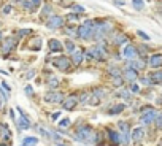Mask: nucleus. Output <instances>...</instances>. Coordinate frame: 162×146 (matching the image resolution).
<instances>
[{"label":"nucleus","instance_id":"obj_24","mask_svg":"<svg viewBox=\"0 0 162 146\" xmlns=\"http://www.w3.org/2000/svg\"><path fill=\"white\" fill-rule=\"evenodd\" d=\"M94 95H96V97H99V99H102V97H105V95H107V91H105V89H102V87H96V89H94Z\"/></svg>","mask_w":162,"mask_h":146},{"label":"nucleus","instance_id":"obj_3","mask_svg":"<svg viewBox=\"0 0 162 146\" xmlns=\"http://www.w3.org/2000/svg\"><path fill=\"white\" fill-rule=\"evenodd\" d=\"M156 116H157V111L151 108L149 111H146V113H143V116L140 117V122L143 126H148V124H151V122H154Z\"/></svg>","mask_w":162,"mask_h":146},{"label":"nucleus","instance_id":"obj_26","mask_svg":"<svg viewBox=\"0 0 162 146\" xmlns=\"http://www.w3.org/2000/svg\"><path fill=\"white\" fill-rule=\"evenodd\" d=\"M132 3H133V7H135V10H143L145 8V2L143 0H132Z\"/></svg>","mask_w":162,"mask_h":146},{"label":"nucleus","instance_id":"obj_34","mask_svg":"<svg viewBox=\"0 0 162 146\" xmlns=\"http://www.w3.org/2000/svg\"><path fill=\"white\" fill-rule=\"evenodd\" d=\"M67 19H69L70 22H75V21H78V14L70 13V14H67Z\"/></svg>","mask_w":162,"mask_h":146},{"label":"nucleus","instance_id":"obj_37","mask_svg":"<svg viewBox=\"0 0 162 146\" xmlns=\"http://www.w3.org/2000/svg\"><path fill=\"white\" fill-rule=\"evenodd\" d=\"M72 8H73V11H76V13H83V11H84V8H83L81 5H73Z\"/></svg>","mask_w":162,"mask_h":146},{"label":"nucleus","instance_id":"obj_44","mask_svg":"<svg viewBox=\"0 0 162 146\" xmlns=\"http://www.w3.org/2000/svg\"><path fill=\"white\" fill-rule=\"evenodd\" d=\"M130 91H132V92H138V91H140V87H138L137 84H132V86H130Z\"/></svg>","mask_w":162,"mask_h":146},{"label":"nucleus","instance_id":"obj_25","mask_svg":"<svg viewBox=\"0 0 162 146\" xmlns=\"http://www.w3.org/2000/svg\"><path fill=\"white\" fill-rule=\"evenodd\" d=\"M22 143L29 144V146H33V144L38 143V140H37V137H27V138H24V141H22Z\"/></svg>","mask_w":162,"mask_h":146},{"label":"nucleus","instance_id":"obj_22","mask_svg":"<svg viewBox=\"0 0 162 146\" xmlns=\"http://www.w3.org/2000/svg\"><path fill=\"white\" fill-rule=\"evenodd\" d=\"M0 135H2L3 140H8V138L11 137V132L8 130L7 126H0Z\"/></svg>","mask_w":162,"mask_h":146},{"label":"nucleus","instance_id":"obj_17","mask_svg":"<svg viewBox=\"0 0 162 146\" xmlns=\"http://www.w3.org/2000/svg\"><path fill=\"white\" fill-rule=\"evenodd\" d=\"M118 127L121 130V135H130V129H129V124L124 121H119L118 122Z\"/></svg>","mask_w":162,"mask_h":146},{"label":"nucleus","instance_id":"obj_42","mask_svg":"<svg viewBox=\"0 0 162 146\" xmlns=\"http://www.w3.org/2000/svg\"><path fill=\"white\" fill-rule=\"evenodd\" d=\"M142 83L145 84V86H151V80H149V78H142Z\"/></svg>","mask_w":162,"mask_h":146},{"label":"nucleus","instance_id":"obj_40","mask_svg":"<svg viewBox=\"0 0 162 146\" xmlns=\"http://www.w3.org/2000/svg\"><path fill=\"white\" fill-rule=\"evenodd\" d=\"M24 92H26V94H27V95H29V97H30V95L33 94V89H32V86H26Z\"/></svg>","mask_w":162,"mask_h":146},{"label":"nucleus","instance_id":"obj_29","mask_svg":"<svg viewBox=\"0 0 162 146\" xmlns=\"http://www.w3.org/2000/svg\"><path fill=\"white\" fill-rule=\"evenodd\" d=\"M87 103H89V105H99V103H100V99L96 97V95H92V97L87 100Z\"/></svg>","mask_w":162,"mask_h":146},{"label":"nucleus","instance_id":"obj_16","mask_svg":"<svg viewBox=\"0 0 162 146\" xmlns=\"http://www.w3.org/2000/svg\"><path fill=\"white\" fill-rule=\"evenodd\" d=\"M49 51H53V53L62 51V43L59 40H49Z\"/></svg>","mask_w":162,"mask_h":146},{"label":"nucleus","instance_id":"obj_30","mask_svg":"<svg viewBox=\"0 0 162 146\" xmlns=\"http://www.w3.org/2000/svg\"><path fill=\"white\" fill-rule=\"evenodd\" d=\"M154 122H156V126H157L159 129H162V113H157V116H156Z\"/></svg>","mask_w":162,"mask_h":146},{"label":"nucleus","instance_id":"obj_36","mask_svg":"<svg viewBox=\"0 0 162 146\" xmlns=\"http://www.w3.org/2000/svg\"><path fill=\"white\" fill-rule=\"evenodd\" d=\"M18 33H19V37H24V35H29V33H32V30H30V29H22V30H19Z\"/></svg>","mask_w":162,"mask_h":146},{"label":"nucleus","instance_id":"obj_47","mask_svg":"<svg viewBox=\"0 0 162 146\" xmlns=\"http://www.w3.org/2000/svg\"><path fill=\"white\" fill-rule=\"evenodd\" d=\"M146 53H148V48H145V46H142V48H140V54H143V56H145V54H146Z\"/></svg>","mask_w":162,"mask_h":146},{"label":"nucleus","instance_id":"obj_27","mask_svg":"<svg viewBox=\"0 0 162 146\" xmlns=\"http://www.w3.org/2000/svg\"><path fill=\"white\" fill-rule=\"evenodd\" d=\"M40 44H41V40H40V38H37V40H33V41H32V46H30V49H33V51H38V49L41 48Z\"/></svg>","mask_w":162,"mask_h":146},{"label":"nucleus","instance_id":"obj_6","mask_svg":"<svg viewBox=\"0 0 162 146\" xmlns=\"http://www.w3.org/2000/svg\"><path fill=\"white\" fill-rule=\"evenodd\" d=\"M44 100H46V102H51V103H62L64 95L60 92H48L44 95Z\"/></svg>","mask_w":162,"mask_h":146},{"label":"nucleus","instance_id":"obj_9","mask_svg":"<svg viewBox=\"0 0 162 146\" xmlns=\"http://www.w3.org/2000/svg\"><path fill=\"white\" fill-rule=\"evenodd\" d=\"M108 138H110V141H111V144L113 146H118V144H121V135L118 132H115V130H111V129H108Z\"/></svg>","mask_w":162,"mask_h":146},{"label":"nucleus","instance_id":"obj_18","mask_svg":"<svg viewBox=\"0 0 162 146\" xmlns=\"http://www.w3.org/2000/svg\"><path fill=\"white\" fill-rule=\"evenodd\" d=\"M153 84H162V71H154L151 76H149Z\"/></svg>","mask_w":162,"mask_h":146},{"label":"nucleus","instance_id":"obj_21","mask_svg":"<svg viewBox=\"0 0 162 146\" xmlns=\"http://www.w3.org/2000/svg\"><path fill=\"white\" fill-rule=\"evenodd\" d=\"M130 65H132V68L135 71L145 68V62H143V60H130Z\"/></svg>","mask_w":162,"mask_h":146},{"label":"nucleus","instance_id":"obj_49","mask_svg":"<svg viewBox=\"0 0 162 146\" xmlns=\"http://www.w3.org/2000/svg\"><path fill=\"white\" fill-rule=\"evenodd\" d=\"M33 75H35V71H33V70H30L29 73H27V75H26V78H32Z\"/></svg>","mask_w":162,"mask_h":146},{"label":"nucleus","instance_id":"obj_13","mask_svg":"<svg viewBox=\"0 0 162 146\" xmlns=\"http://www.w3.org/2000/svg\"><path fill=\"white\" fill-rule=\"evenodd\" d=\"M149 65H151L153 68L162 67V54H154V56H151V59H149Z\"/></svg>","mask_w":162,"mask_h":146},{"label":"nucleus","instance_id":"obj_50","mask_svg":"<svg viewBox=\"0 0 162 146\" xmlns=\"http://www.w3.org/2000/svg\"><path fill=\"white\" fill-rule=\"evenodd\" d=\"M116 5H124V0H115Z\"/></svg>","mask_w":162,"mask_h":146},{"label":"nucleus","instance_id":"obj_33","mask_svg":"<svg viewBox=\"0 0 162 146\" xmlns=\"http://www.w3.org/2000/svg\"><path fill=\"white\" fill-rule=\"evenodd\" d=\"M65 46H67V49H69V51H70V53H73V51H75V44H73V43H72L70 40H69V41H67V43H65Z\"/></svg>","mask_w":162,"mask_h":146},{"label":"nucleus","instance_id":"obj_2","mask_svg":"<svg viewBox=\"0 0 162 146\" xmlns=\"http://www.w3.org/2000/svg\"><path fill=\"white\" fill-rule=\"evenodd\" d=\"M76 32L83 40H91L92 35H94V21H86L84 24H81L78 27Z\"/></svg>","mask_w":162,"mask_h":146},{"label":"nucleus","instance_id":"obj_28","mask_svg":"<svg viewBox=\"0 0 162 146\" xmlns=\"http://www.w3.org/2000/svg\"><path fill=\"white\" fill-rule=\"evenodd\" d=\"M122 83H124V80H122L121 76H113V86L121 87V86H122Z\"/></svg>","mask_w":162,"mask_h":146},{"label":"nucleus","instance_id":"obj_46","mask_svg":"<svg viewBox=\"0 0 162 146\" xmlns=\"http://www.w3.org/2000/svg\"><path fill=\"white\" fill-rule=\"evenodd\" d=\"M80 100H81V102H86V100H89V95H87V94H83Z\"/></svg>","mask_w":162,"mask_h":146},{"label":"nucleus","instance_id":"obj_1","mask_svg":"<svg viewBox=\"0 0 162 146\" xmlns=\"http://www.w3.org/2000/svg\"><path fill=\"white\" fill-rule=\"evenodd\" d=\"M73 138L81 143H94L96 141V133H94V130L89 126H81L73 133Z\"/></svg>","mask_w":162,"mask_h":146},{"label":"nucleus","instance_id":"obj_31","mask_svg":"<svg viewBox=\"0 0 162 146\" xmlns=\"http://www.w3.org/2000/svg\"><path fill=\"white\" fill-rule=\"evenodd\" d=\"M53 13V8L51 7H49V5H44V7H43V16H48V14H51Z\"/></svg>","mask_w":162,"mask_h":146},{"label":"nucleus","instance_id":"obj_20","mask_svg":"<svg viewBox=\"0 0 162 146\" xmlns=\"http://www.w3.org/2000/svg\"><path fill=\"white\" fill-rule=\"evenodd\" d=\"M126 41H127V37L124 35V33H118V35L115 37V40H113V43L118 44V46H119V44H124Z\"/></svg>","mask_w":162,"mask_h":146},{"label":"nucleus","instance_id":"obj_4","mask_svg":"<svg viewBox=\"0 0 162 146\" xmlns=\"http://www.w3.org/2000/svg\"><path fill=\"white\" fill-rule=\"evenodd\" d=\"M137 54H138V51H137V48L135 46H132V44H127V46L122 49V56L127 59V60H135V57H137Z\"/></svg>","mask_w":162,"mask_h":146},{"label":"nucleus","instance_id":"obj_45","mask_svg":"<svg viewBox=\"0 0 162 146\" xmlns=\"http://www.w3.org/2000/svg\"><path fill=\"white\" fill-rule=\"evenodd\" d=\"M10 11H11V7H10V5H5V7H3V13H5V14H8Z\"/></svg>","mask_w":162,"mask_h":146},{"label":"nucleus","instance_id":"obj_51","mask_svg":"<svg viewBox=\"0 0 162 146\" xmlns=\"http://www.w3.org/2000/svg\"><path fill=\"white\" fill-rule=\"evenodd\" d=\"M10 116H11V119H14V111L13 110H10Z\"/></svg>","mask_w":162,"mask_h":146},{"label":"nucleus","instance_id":"obj_12","mask_svg":"<svg viewBox=\"0 0 162 146\" xmlns=\"http://www.w3.org/2000/svg\"><path fill=\"white\" fill-rule=\"evenodd\" d=\"M14 38H5V41H3V48H2V51L5 53V54H8L10 51H11V49H13L14 48Z\"/></svg>","mask_w":162,"mask_h":146},{"label":"nucleus","instance_id":"obj_8","mask_svg":"<svg viewBox=\"0 0 162 146\" xmlns=\"http://www.w3.org/2000/svg\"><path fill=\"white\" fill-rule=\"evenodd\" d=\"M76 103H78L76 95H70V97H67L64 102H62V106H64V110L70 111V110H73L75 106H76Z\"/></svg>","mask_w":162,"mask_h":146},{"label":"nucleus","instance_id":"obj_39","mask_svg":"<svg viewBox=\"0 0 162 146\" xmlns=\"http://www.w3.org/2000/svg\"><path fill=\"white\" fill-rule=\"evenodd\" d=\"M119 94L122 95V99H126V100H129V99H130V94H129V91H121Z\"/></svg>","mask_w":162,"mask_h":146},{"label":"nucleus","instance_id":"obj_15","mask_svg":"<svg viewBox=\"0 0 162 146\" xmlns=\"http://www.w3.org/2000/svg\"><path fill=\"white\" fill-rule=\"evenodd\" d=\"M124 78H126L127 81L133 83V81H135L137 78H138V73H137L135 70H133V68H127V70L124 71Z\"/></svg>","mask_w":162,"mask_h":146},{"label":"nucleus","instance_id":"obj_41","mask_svg":"<svg viewBox=\"0 0 162 146\" xmlns=\"http://www.w3.org/2000/svg\"><path fill=\"white\" fill-rule=\"evenodd\" d=\"M65 32H67V35H75V29H72V27H65Z\"/></svg>","mask_w":162,"mask_h":146},{"label":"nucleus","instance_id":"obj_19","mask_svg":"<svg viewBox=\"0 0 162 146\" xmlns=\"http://www.w3.org/2000/svg\"><path fill=\"white\" fill-rule=\"evenodd\" d=\"M126 108V105L124 103H119V105H115V106H111V110L108 111L110 114H119V113H122V110Z\"/></svg>","mask_w":162,"mask_h":146},{"label":"nucleus","instance_id":"obj_14","mask_svg":"<svg viewBox=\"0 0 162 146\" xmlns=\"http://www.w3.org/2000/svg\"><path fill=\"white\" fill-rule=\"evenodd\" d=\"M18 127H19V130H27V129L30 127V122H29V119L24 116V113H22L21 117L18 119Z\"/></svg>","mask_w":162,"mask_h":146},{"label":"nucleus","instance_id":"obj_11","mask_svg":"<svg viewBox=\"0 0 162 146\" xmlns=\"http://www.w3.org/2000/svg\"><path fill=\"white\" fill-rule=\"evenodd\" d=\"M143 137H145V129L137 127V129H133V130H132V140H133V141H137V143L142 141Z\"/></svg>","mask_w":162,"mask_h":146},{"label":"nucleus","instance_id":"obj_52","mask_svg":"<svg viewBox=\"0 0 162 146\" xmlns=\"http://www.w3.org/2000/svg\"><path fill=\"white\" fill-rule=\"evenodd\" d=\"M57 146H67L65 143H60V141H57Z\"/></svg>","mask_w":162,"mask_h":146},{"label":"nucleus","instance_id":"obj_5","mask_svg":"<svg viewBox=\"0 0 162 146\" xmlns=\"http://www.w3.org/2000/svg\"><path fill=\"white\" fill-rule=\"evenodd\" d=\"M54 65L57 67V68H59L60 71H69V68H70V60L62 56V57L54 59Z\"/></svg>","mask_w":162,"mask_h":146},{"label":"nucleus","instance_id":"obj_10","mask_svg":"<svg viewBox=\"0 0 162 146\" xmlns=\"http://www.w3.org/2000/svg\"><path fill=\"white\" fill-rule=\"evenodd\" d=\"M83 59H84V53H83L81 49H75V51L72 53V62L75 65H80Z\"/></svg>","mask_w":162,"mask_h":146},{"label":"nucleus","instance_id":"obj_54","mask_svg":"<svg viewBox=\"0 0 162 146\" xmlns=\"http://www.w3.org/2000/svg\"><path fill=\"white\" fill-rule=\"evenodd\" d=\"M159 146H162V143H159Z\"/></svg>","mask_w":162,"mask_h":146},{"label":"nucleus","instance_id":"obj_23","mask_svg":"<svg viewBox=\"0 0 162 146\" xmlns=\"http://www.w3.org/2000/svg\"><path fill=\"white\" fill-rule=\"evenodd\" d=\"M59 84H60V83H59V80H57L56 76H51V78L48 80V86H49V89H57Z\"/></svg>","mask_w":162,"mask_h":146},{"label":"nucleus","instance_id":"obj_53","mask_svg":"<svg viewBox=\"0 0 162 146\" xmlns=\"http://www.w3.org/2000/svg\"><path fill=\"white\" fill-rule=\"evenodd\" d=\"M2 38H3V35H2V32H0V41H2Z\"/></svg>","mask_w":162,"mask_h":146},{"label":"nucleus","instance_id":"obj_48","mask_svg":"<svg viewBox=\"0 0 162 146\" xmlns=\"http://www.w3.org/2000/svg\"><path fill=\"white\" fill-rule=\"evenodd\" d=\"M40 2H41V0H32V5H33V7H38Z\"/></svg>","mask_w":162,"mask_h":146},{"label":"nucleus","instance_id":"obj_7","mask_svg":"<svg viewBox=\"0 0 162 146\" xmlns=\"http://www.w3.org/2000/svg\"><path fill=\"white\" fill-rule=\"evenodd\" d=\"M46 26L49 27V29H59V27L64 26V19L60 18V16H51Z\"/></svg>","mask_w":162,"mask_h":146},{"label":"nucleus","instance_id":"obj_38","mask_svg":"<svg viewBox=\"0 0 162 146\" xmlns=\"http://www.w3.org/2000/svg\"><path fill=\"white\" fill-rule=\"evenodd\" d=\"M110 73H111V75H113V76H119V70L118 68H113V67H110Z\"/></svg>","mask_w":162,"mask_h":146},{"label":"nucleus","instance_id":"obj_32","mask_svg":"<svg viewBox=\"0 0 162 146\" xmlns=\"http://www.w3.org/2000/svg\"><path fill=\"white\" fill-rule=\"evenodd\" d=\"M69 126H70V119H67V117L59 121V127H64L65 129V127H69Z\"/></svg>","mask_w":162,"mask_h":146},{"label":"nucleus","instance_id":"obj_43","mask_svg":"<svg viewBox=\"0 0 162 146\" xmlns=\"http://www.w3.org/2000/svg\"><path fill=\"white\" fill-rule=\"evenodd\" d=\"M137 33H138V35H140L142 38H145V40H149V37H148V35H146V33H145L143 30H138Z\"/></svg>","mask_w":162,"mask_h":146},{"label":"nucleus","instance_id":"obj_35","mask_svg":"<svg viewBox=\"0 0 162 146\" xmlns=\"http://www.w3.org/2000/svg\"><path fill=\"white\" fill-rule=\"evenodd\" d=\"M0 87H2L3 91H7V92H11V87H10V86H8V84L5 83V81H2V83H0Z\"/></svg>","mask_w":162,"mask_h":146}]
</instances>
